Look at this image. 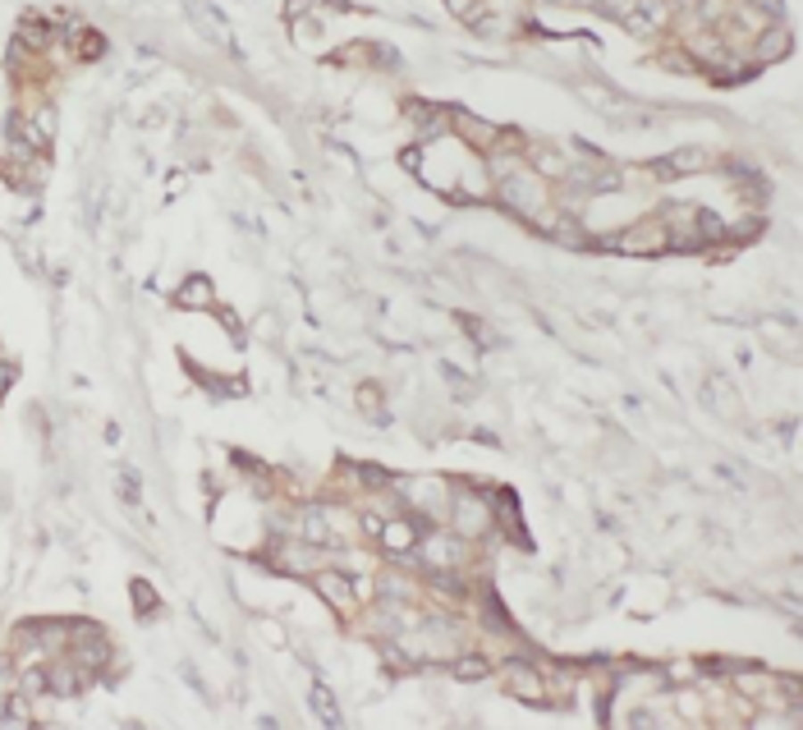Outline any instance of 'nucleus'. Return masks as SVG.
<instances>
[{
    "label": "nucleus",
    "mask_w": 803,
    "mask_h": 730,
    "mask_svg": "<svg viewBox=\"0 0 803 730\" xmlns=\"http://www.w3.org/2000/svg\"><path fill=\"white\" fill-rule=\"evenodd\" d=\"M492 528V510L487 501H477V492H455V533L459 537H482Z\"/></svg>",
    "instance_id": "nucleus-1"
},
{
    "label": "nucleus",
    "mask_w": 803,
    "mask_h": 730,
    "mask_svg": "<svg viewBox=\"0 0 803 730\" xmlns=\"http://www.w3.org/2000/svg\"><path fill=\"white\" fill-rule=\"evenodd\" d=\"M400 496L409 501V510H418V515H441L445 510V483H436V478H413V483H400Z\"/></svg>",
    "instance_id": "nucleus-2"
},
{
    "label": "nucleus",
    "mask_w": 803,
    "mask_h": 730,
    "mask_svg": "<svg viewBox=\"0 0 803 730\" xmlns=\"http://www.w3.org/2000/svg\"><path fill=\"white\" fill-rule=\"evenodd\" d=\"M317 588H321V597H327L335 611H344V616L353 611V597H359V593H353V579H344V575H321V569H317Z\"/></svg>",
    "instance_id": "nucleus-3"
}]
</instances>
